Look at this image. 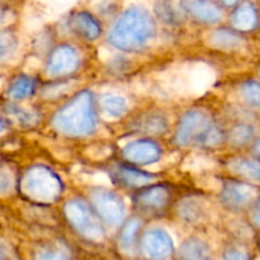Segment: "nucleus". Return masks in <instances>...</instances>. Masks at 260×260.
<instances>
[{
  "label": "nucleus",
  "instance_id": "f257e3e1",
  "mask_svg": "<svg viewBox=\"0 0 260 260\" xmlns=\"http://www.w3.org/2000/svg\"><path fill=\"white\" fill-rule=\"evenodd\" d=\"M156 35L155 15L142 5L132 4L117 15L107 33V41L114 48L135 52L147 47Z\"/></svg>",
  "mask_w": 260,
  "mask_h": 260
},
{
  "label": "nucleus",
  "instance_id": "f03ea898",
  "mask_svg": "<svg viewBox=\"0 0 260 260\" xmlns=\"http://www.w3.org/2000/svg\"><path fill=\"white\" fill-rule=\"evenodd\" d=\"M51 126L60 134L70 137L88 136L94 132L96 127V113L93 94L89 90L76 94L53 114Z\"/></svg>",
  "mask_w": 260,
  "mask_h": 260
},
{
  "label": "nucleus",
  "instance_id": "7ed1b4c3",
  "mask_svg": "<svg viewBox=\"0 0 260 260\" xmlns=\"http://www.w3.org/2000/svg\"><path fill=\"white\" fill-rule=\"evenodd\" d=\"M223 137V131L213 122L207 112L192 109L183 114L174 134V144L179 147L194 145L211 149L220 146Z\"/></svg>",
  "mask_w": 260,
  "mask_h": 260
},
{
  "label": "nucleus",
  "instance_id": "20e7f679",
  "mask_svg": "<svg viewBox=\"0 0 260 260\" xmlns=\"http://www.w3.org/2000/svg\"><path fill=\"white\" fill-rule=\"evenodd\" d=\"M22 193L30 201L52 203L62 192V183L55 172L43 165L30 167L20 180Z\"/></svg>",
  "mask_w": 260,
  "mask_h": 260
},
{
  "label": "nucleus",
  "instance_id": "39448f33",
  "mask_svg": "<svg viewBox=\"0 0 260 260\" xmlns=\"http://www.w3.org/2000/svg\"><path fill=\"white\" fill-rule=\"evenodd\" d=\"M66 218L71 228L90 241H102L104 239V230L95 213L90 210L89 205L79 198H74L66 202L63 207Z\"/></svg>",
  "mask_w": 260,
  "mask_h": 260
},
{
  "label": "nucleus",
  "instance_id": "423d86ee",
  "mask_svg": "<svg viewBox=\"0 0 260 260\" xmlns=\"http://www.w3.org/2000/svg\"><path fill=\"white\" fill-rule=\"evenodd\" d=\"M90 201L98 217L107 225L116 228L123 222L126 208L116 193L101 187L94 188L90 192Z\"/></svg>",
  "mask_w": 260,
  "mask_h": 260
},
{
  "label": "nucleus",
  "instance_id": "0eeeda50",
  "mask_svg": "<svg viewBox=\"0 0 260 260\" xmlns=\"http://www.w3.org/2000/svg\"><path fill=\"white\" fill-rule=\"evenodd\" d=\"M259 198V188L249 182H225L220 192L221 203L231 211L248 210Z\"/></svg>",
  "mask_w": 260,
  "mask_h": 260
},
{
  "label": "nucleus",
  "instance_id": "6e6552de",
  "mask_svg": "<svg viewBox=\"0 0 260 260\" xmlns=\"http://www.w3.org/2000/svg\"><path fill=\"white\" fill-rule=\"evenodd\" d=\"M183 14L194 22L206 25H216L225 18L226 9L213 0H179Z\"/></svg>",
  "mask_w": 260,
  "mask_h": 260
},
{
  "label": "nucleus",
  "instance_id": "1a4fd4ad",
  "mask_svg": "<svg viewBox=\"0 0 260 260\" xmlns=\"http://www.w3.org/2000/svg\"><path fill=\"white\" fill-rule=\"evenodd\" d=\"M80 66L79 51L71 45H60L51 51L46 63V74L50 78H62L75 73Z\"/></svg>",
  "mask_w": 260,
  "mask_h": 260
},
{
  "label": "nucleus",
  "instance_id": "9d476101",
  "mask_svg": "<svg viewBox=\"0 0 260 260\" xmlns=\"http://www.w3.org/2000/svg\"><path fill=\"white\" fill-rule=\"evenodd\" d=\"M141 251L149 260H165L174 253V243L169 234L161 229H152L142 235Z\"/></svg>",
  "mask_w": 260,
  "mask_h": 260
},
{
  "label": "nucleus",
  "instance_id": "9b49d317",
  "mask_svg": "<svg viewBox=\"0 0 260 260\" xmlns=\"http://www.w3.org/2000/svg\"><path fill=\"white\" fill-rule=\"evenodd\" d=\"M230 27L239 33H250L260 27V9L253 0H243L229 17Z\"/></svg>",
  "mask_w": 260,
  "mask_h": 260
},
{
  "label": "nucleus",
  "instance_id": "f8f14e48",
  "mask_svg": "<svg viewBox=\"0 0 260 260\" xmlns=\"http://www.w3.org/2000/svg\"><path fill=\"white\" fill-rule=\"evenodd\" d=\"M70 29L85 41H96L102 36L103 27L96 14L86 9L76 10L69 17Z\"/></svg>",
  "mask_w": 260,
  "mask_h": 260
},
{
  "label": "nucleus",
  "instance_id": "ddd939ff",
  "mask_svg": "<svg viewBox=\"0 0 260 260\" xmlns=\"http://www.w3.org/2000/svg\"><path fill=\"white\" fill-rule=\"evenodd\" d=\"M122 154L124 159L132 164L149 165L160 159L161 147L152 140L142 139L126 145Z\"/></svg>",
  "mask_w": 260,
  "mask_h": 260
},
{
  "label": "nucleus",
  "instance_id": "4468645a",
  "mask_svg": "<svg viewBox=\"0 0 260 260\" xmlns=\"http://www.w3.org/2000/svg\"><path fill=\"white\" fill-rule=\"evenodd\" d=\"M170 197V190L165 185H152L137 193L134 201L137 207L146 213H157L168 207Z\"/></svg>",
  "mask_w": 260,
  "mask_h": 260
},
{
  "label": "nucleus",
  "instance_id": "2eb2a0df",
  "mask_svg": "<svg viewBox=\"0 0 260 260\" xmlns=\"http://www.w3.org/2000/svg\"><path fill=\"white\" fill-rule=\"evenodd\" d=\"M211 47L221 51H235L240 50L245 41L241 33L236 32L233 28H217L210 32L207 37Z\"/></svg>",
  "mask_w": 260,
  "mask_h": 260
},
{
  "label": "nucleus",
  "instance_id": "dca6fc26",
  "mask_svg": "<svg viewBox=\"0 0 260 260\" xmlns=\"http://www.w3.org/2000/svg\"><path fill=\"white\" fill-rule=\"evenodd\" d=\"M152 10L156 19L170 27H177L184 22L185 15L174 0H155Z\"/></svg>",
  "mask_w": 260,
  "mask_h": 260
},
{
  "label": "nucleus",
  "instance_id": "f3484780",
  "mask_svg": "<svg viewBox=\"0 0 260 260\" xmlns=\"http://www.w3.org/2000/svg\"><path fill=\"white\" fill-rule=\"evenodd\" d=\"M114 178L126 187H144L155 179V175L128 165H118L114 169Z\"/></svg>",
  "mask_w": 260,
  "mask_h": 260
},
{
  "label": "nucleus",
  "instance_id": "a211bd4d",
  "mask_svg": "<svg viewBox=\"0 0 260 260\" xmlns=\"http://www.w3.org/2000/svg\"><path fill=\"white\" fill-rule=\"evenodd\" d=\"M169 122L165 114L159 112H147L140 116L135 122V128L146 135H161L167 132Z\"/></svg>",
  "mask_w": 260,
  "mask_h": 260
},
{
  "label": "nucleus",
  "instance_id": "6ab92c4d",
  "mask_svg": "<svg viewBox=\"0 0 260 260\" xmlns=\"http://www.w3.org/2000/svg\"><path fill=\"white\" fill-rule=\"evenodd\" d=\"M229 169L234 174L260 184V159L258 157H239L229 162Z\"/></svg>",
  "mask_w": 260,
  "mask_h": 260
},
{
  "label": "nucleus",
  "instance_id": "aec40b11",
  "mask_svg": "<svg viewBox=\"0 0 260 260\" xmlns=\"http://www.w3.org/2000/svg\"><path fill=\"white\" fill-rule=\"evenodd\" d=\"M178 260H211V249L201 239L190 238L180 246Z\"/></svg>",
  "mask_w": 260,
  "mask_h": 260
},
{
  "label": "nucleus",
  "instance_id": "412c9836",
  "mask_svg": "<svg viewBox=\"0 0 260 260\" xmlns=\"http://www.w3.org/2000/svg\"><path fill=\"white\" fill-rule=\"evenodd\" d=\"M99 104L102 111L112 118H119L128 111L126 98L118 94H103L99 99Z\"/></svg>",
  "mask_w": 260,
  "mask_h": 260
},
{
  "label": "nucleus",
  "instance_id": "4be33fe9",
  "mask_svg": "<svg viewBox=\"0 0 260 260\" xmlns=\"http://www.w3.org/2000/svg\"><path fill=\"white\" fill-rule=\"evenodd\" d=\"M229 141L233 146L244 147L255 141V127L250 123H239L229 132Z\"/></svg>",
  "mask_w": 260,
  "mask_h": 260
},
{
  "label": "nucleus",
  "instance_id": "5701e85b",
  "mask_svg": "<svg viewBox=\"0 0 260 260\" xmlns=\"http://www.w3.org/2000/svg\"><path fill=\"white\" fill-rule=\"evenodd\" d=\"M35 88L36 85L32 78L20 75L9 84L8 95H9V98L14 99V101H22V99H25L32 95Z\"/></svg>",
  "mask_w": 260,
  "mask_h": 260
},
{
  "label": "nucleus",
  "instance_id": "b1692460",
  "mask_svg": "<svg viewBox=\"0 0 260 260\" xmlns=\"http://www.w3.org/2000/svg\"><path fill=\"white\" fill-rule=\"evenodd\" d=\"M178 215L188 223H197L205 218V208L198 201L184 200L178 206Z\"/></svg>",
  "mask_w": 260,
  "mask_h": 260
},
{
  "label": "nucleus",
  "instance_id": "393cba45",
  "mask_svg": "<svg viewBox=\"0 0 260 260\" xmlns=\"http://www.w3.org/2000/svg\"><path fill=\"white\" fill-rule=\"evenodd\" d=\"M140 229H141V220L137 217L124 223L121 235H119V245L123 250L131 251L135 248Z\"/></svg>",
  "mask_w": 260,
  "mask_h": 260
},
{
  "label": "nucleus",
  "instance_id": "a878e982",
  "mask_svg": "<svg viewBox=\"0 0 260 260\" xmlns=\"http://www.w3.org/2000/svg\"><path fill=\"white\" fill-rule=\"evenodd\" d=\"M241 98L251 108L260 109V80L249 79L240 85Z\"/></svg>",
  "mask_w": 260,
  "mask_h": 260
},
{
  "label": "nucleus",
  "instance_id": "bb28decb",
  "mask_svg": "<svg viewBox=\"0 0 260 260\" xmlns=\"http://www.w3.org/2000/svg\"><path fill=\"white\" fill-rule=\"evenodd\" d=\"M8 113H9V117L14 118V121L17 123H19L20 126H32V124H35L37 122L36 113L27 111V109L20 108L18 106H14V104H9Z\"/></svg>",
  "mask_w": 260,
  "mask_h": 260
},
{
  "label": "nucleus",
  "instance_id": "cd10ccee",
  "mask_svg": "<svg viewBox=\"0 0 260 260\" xmlns=\"http://www.w3.org/2000/svg\"><path fill=\"white\" fill-rule=\"evenodd\" d=\"M35 260H71L70 254L65 249L58 246L41 248L35 253Z\"/></svg>",
  "mask_w": 260,
  "mask_h": 260
},
{
  "label": "nucleus",
  "instance_id": "c85d7f7f",
  "mask_svg": "<svg viewBox=\"0 0 260 260\" xmlns=\"http://www.w3.org/2000/svg\"><path fill=\"white\" fill-rule=\"evenodd\" d=\"M185 162H187L185 169L194 170V172H203L213 167L212 160L206 156H198V155H193L189 159L185 160Z\"/></svg>",
  "mask_w": 260,
  "mask_h": 260
},
{
  "label": "nucleus",
  "instance_id": "c756f323",
  "mask_svg": "<svg viewBox=\"0 0 260 260\" xmlns=\"http://www.w3.org/2000/svg\"><path fill=\"white\" fill-rule=\"evenodd\" d=\"M17 47V40L15 36L13 35L10 30H3L2 32V58L5 60L8 55L15 51L14 48Z\"/></svg>",
  "mask_w": 260,
  "mask_h": 260
},
{
  "label": "nucleus",
  "instance_id": "7c9ffc66",
  "mask_svg": "<svg viewBox=\"0 0 260 260\" xmlns=\"http://www.w3.org/2000/svg\"><path fill=\"white\" fill-rule=\"evenodd\" d=\"M94 9L98 17H106V15H112L117 9L116 0H98L94 5Z\"/></svg>",
  "mask_w": 260,
  "mask_h": 260
},
{
  "label": "nucleus",
  "instance_id": "2f4dec72",
  "mask_svg": "<svg viewBox=\"0 0 260 260\" xmlns=\"http://www.w3.org/2000/svg\"><path fill=\"white\" fill-rule=\"evenodd\" d=\"M86 156L90 159H107L112 154V149L107 145H93L85 150Z\"/></svg>",
  "mask_w": 260,
  "mask_h": 260
},
{
  "label": "nucleus",
  "instance_id": "473e14b6",
  "mask_svg": "<svg viewBox=\"0 0 260 260\" xmlns=\"http://www.w3.org/2000/svg\"><path fill=\"white\" fill-rule=\"evenodd\" d=\"M223 260H251L250 255L241 249H229L223 254Z\"/></svg>",
  "mask_w": 260,
  "mask_h": 260
},
{
  "label": "nucleus",
  "instance_id": "72a5a7b5",
  "mask_svg": "<svg viewBox=\"0 0 260 260\" xmlns=\"http://www.w3.org/2000/svg\"><path fill=\"white\" fill-rule=\"evenodd\" d=\"M217 4H220L221 7L225 8V9H234V8L238 7L243 0H213Z\"/></svg>",
  "mask_w": 260,
  "mask_h": 260
},
{
  "label": "nucleus",
  "instance_id": "f704fd0d",
  "mask_svg": "<svg viewBox=\"0 0 260 260\" xmlns=\"http://www.w3.org/2000/svg\"><path fill=\"white\" fill-rule=\"evenodd\" d=\"M251 150H253L254 156L260 159V137L255 139V141L253 142V147H251Z\"/></svg>",
  "mask_w": 260,
  "mask_h": 260
},
{
  "label": "nucleus",
  "instance_id": "c9c22d12",
  "mask_svg": "<svg viewBox=\"0 0 260 260\" xmlns=\"http://www.w3.org/2000/svg\"><path fill=\"white\" fill-rule=\"evenodd\" d=\"M253 221L256 226L260 229V211H255V213L253 215Z\"/></svg>",
  "mask_w": 260,
  "mask_h": 260
},
{
  "label": "nucleus",
  "instance_id": "e433bc0d",
  "mask_svg": "<svg viewBox=\"0 0 260 260\" xmlns=\"http://www.w3.org/2000/svg\"><path fill=\"white\" fill-rule=\"evenodd\" d=\"M256 211H260V198H259L258 203H256Z\"/></svg>",
  "mask_w": 260,
  "mask_h": 260
}]
</instances>
